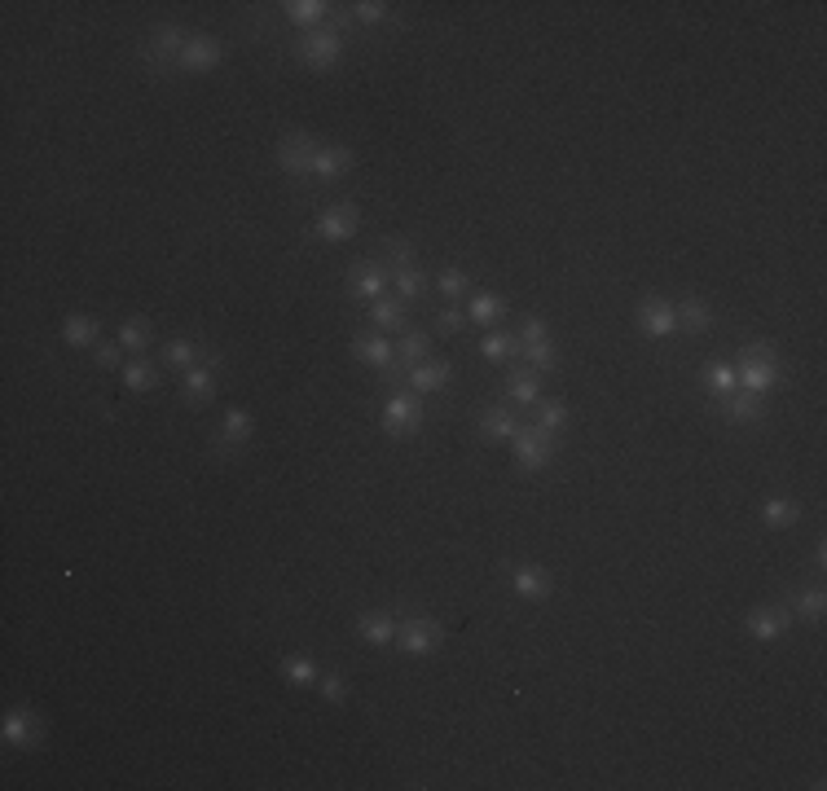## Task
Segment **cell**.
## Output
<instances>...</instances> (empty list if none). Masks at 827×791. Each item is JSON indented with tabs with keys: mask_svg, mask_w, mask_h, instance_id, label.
<instances>
[{
	"mask_svg": "<svg viewBox=\"0 0 827 791\" xmlns=\"http://www.w3.org/2000/svg\"><path fill=\"white\" fill-rule=\"evenodd\" d=\"M317 146H322V141L313 137V132H286V137H278V146H273V159H278V167L286 176H295V181H300V176H313V154H317Z\"/></svg>",
	"mask_w": 827,
	"mask_h": 791,
	"instance_id": "cell-7",
	"label": "cell"
},
{
	"mask_svg": "<svg viewBox=\"0 0 827 791\" xmlns=\"http://www.w3.org/2000/svg\"><path fill=\"white\" fill-rule=\"evenodd\" d=\"M436 330L440 334H462V330H467V313H458V308H440V313H436Z\"/></svg>",
	"mask_w": 827,
	"mask_h": 791,
	"instance_id": "cell-45",
	"label": "cell"
},
{
	"mask_svg": "<svg viewBox=\"0 0 827 791\" xmlns=\"http://www.w3.org/2000/svg\"><path fill=\"white\" fill-rule=\"evenodd\" d=\"M344 286H348V295H352V299H361V304H374V299L388 295L392 269H388L383 260H366V264H357V269H348Z\"/></svg>",
	"mask_w": 827,
	"mask_h": 791,
	"instance_id": "cell-10",
	"label": "cell"
},
{
	"mask_svg": "<svg viewBox=\"0 0 827 791\" xmlns=\"http://www.w3.org/2000/svg\"><path fill=\"white\" fill-rule=\"evenodd\" d=\"M801 519V501L788 497V493H775L762 501V523L766 528H792V523Z\"/></svg>",
	"mask_w": 827,
	"mask_h": 791,
	"instance_id": "cell-30",
	"label": "cell"
},
{
	"mask_svg": "<svg viewBox=\"0 0 827 791\" xmlns=\"http://www.w3.org/2000/svg\"><path fill=\"white\" fill-rule=\"evenodd\" d=\"M379 427L388 431L392 440L401 436H414L423 427V396L410 392V387H392L388 400H383V414H379Z\"/></svg>",
	"mask_w": 827,
	"mask_h": 791,
	"instance_id": "cell-4",
	"label": "cell"
},
{
	"mask_svg": "<svg viewBox=\"0 0 827 791\" xmlns=\"http://www.w3.org/2000/svg\"><path fill=\"white\" fill-rule=\"evenodd\" d=\"M93 365L110 374V370H124L128 356H124V348H119V343H97V348H93Z\"/></svg>",
	"mask_w": 827,
	"mask_h": 791,
	"instance_id": "cell-44",
	"label": "cell"
},
{
	"mask_svg": "<svg viewBox=\"0 0 827 791\" xmlns=\"http://www.w3.org/2000/svg\"><path fill=\"white\" fill-rule=\"evenodd\" d=\"M282 682L286 686H295V690H308V686H317V677H322V668H317L313 655H286L282 660Z\"/></svg>",
	"mask_w": 827,
	"mask_h": 791,
	"instance_id": "cell-31",
	"label": "cell"
},
{
	"mask_svg": "<svg viewBox=\"0 0 827 791\" xmlns=\"http://www.w3.org/2000/svg\"><path fill=\"white\" fill-rule=\"evenodd\" d=\"M634 326H638L643 339H674V334H678V313H674L669 299L647 295L643 304H638V313H634Z\"/></svg>",
	"mask_w": 827,
	"mask_h": 791,
	"instance_id": "cell-11",
	"label": "cell"
},
{
	"mask_svg": "<svg viewBox=\"0 0 827 791\" xmlns=\"http://www.w3.org/2000/svg\"><path fill=\"white\" fill-rule=\"evenodd\" d=\"M97 334H102V321H97L93 313H71V317H62V339L71 343V348H97Z\"/></svg>",
	"mask_w": 827,
	"mask_h": 791,
	"instance_id": "cell-28",
	"label": "cell"
},
{
	"mask_svg": "<svg viewBox=\"0 0 827 791\" xmlns=\"http://www.w3.org/2000/svg\"><path fill=\"white\" fill-rule=\"evenodd\" d=\"M119 348L132 356H146L150 348V321L146 317H124L119 321Z\"/></svg>",
	"mask_w": 827,
	"mask_h": 791,
	"instance_id": "cell-36",
	"label": "cell"
},
{
	"mask_svg": "<svg viewBox=\"0 0 827 791\" xmlns=\"http://www.w3.org/2000/svg\"><path fill=\"white\" fill-rule=\"evenodd\" d=\"M119 378H124V387L132 396H141V392H154V383H159V370L146 361V356H128V365L119 370Z\"/></svg>",
	"mask_w": 827,
	"mask_h": 791,
	"instance_id": "cell-34",
	"label": "cell"
},
{
	"mask_svg": "<svg viewBox=\"0 0 827 791\" xmlns=\"http://www.w3.org/2000/svg\"><path fill=\"white\" fill-rule=\"evenodd\" d=\"M361 229V211L352 203H330L313 216V238L330 242V247H339V242H348L352 233Z\"/></svg>",
	"mask_w": 827,
	"mask_h": 791,
	"instance_id": "cell-8",
	"label": "cell"
},
{
	"mask_svg": "<svg viewBox=\"0 0 827 791\" xmlns=\"http://www.w3.org/2000/svg\"><path fill=\"white\" fill-rule=\"evenodd\" d=\"M436 291L445 295V299H458V295H467V291H471V277H467V269H458V264H449V269H440V273H436Z\"/></svg>",
	"mask_w": 827,
	"mask_h": 791,
	"instance_id": "cell-42",
	"label": "cell"
},
{
	"mask_svg": "<svg viewBox=\"0 0 827 791\" xmlns=\"http://www.w3.org/2000/svg\"><path fill=\"white\" fill-rule=\"evenodd\" d=\"M352 352H357V361L361 365H370V370H388V365L396 361V343H388L379 330H366V334H357V343H352Z\"/></svg>",
	"mask_w": 827,
	"mask_h": 791,
	"instance_id": "cell-22",
	"label": "cell"
},
{
	"mask_svg": "<svg viewBox=\"0 0 827 791\" xmlns=\"http://www.w3.org/2000/svg\"><path fill=\"white\" fill-rule=\"evenodd\" d=\"M348 14L357 27H383V22H392V5H383V0H357V5H348Z\"/></svg>",
	"mask_w": 827,
	"mask_h": 791,
	"instance_id": "cell-40",
	"label": "cell"
},
{
	"mask_svg": "<svg viewBox=\"0 0 827 791\" xmlns=\"http://www.w3.org/2000/svg\"><path fill=\"white\" fill-rule=\"evenodd\" d=\"M220 58H225V44H220L216 36H203V31H194V36L185 40L176 71H181V75H203V71H216Z\"/></svg>",
	"mask_w": 827,
	"mask_h": 791,
	"instance_id": "cell-12",
	"label": "cell"
},
{
	"mask_svg": "<svg viewBox=\"0 0 827 791\" xmlns=\"http://www.w3.org/2000/svg\"><path fill=\"white\" fill-rule=\"evenodd\" d=\"M0 739L9 748H36L40 743V721L31 708H9L5 712V726H0Z\"/></svg>",
	"mask_w": 827,
	"mask_h": 791,
	"instance_id": "cell-19",
	"label": "cell"
},
{
	"mask_svg": "<svg viewBox=\"0 0 827 791\" xmlns=\"http://www.w3.org/2000/svg\"><path fill=\"white\" fill-rule=\"evenodd\" d=\"M735 374H740V392H753V396H770L784 378V361H779V348L766 339H753L735 352Z\"/></svg>",
	"mask_w": 827,
	"mask_h": 791,
	"instance_id": "cell-2",
	"label": "cell"
},
{
	"mask_svg": "<svg viewBox=\"0 0 827 791\" xmlns=\"http://www.w3.org/2000/svg\"><path fill=\"white\" fill-rule=\"evenodd\" d=\"M366 308H370V313H366L370 326L379 330V334H383V330H396V334L410 330V308H405V299L383 295V299H374V304H366Z\"/></svg>",
	"mask_w": 827,
	"mask_h": 791,
	"instance_id": "cell-24",
	"label": "cell"
},
{
	"mask_svg": "<svg viewBox=\"0 0 827 791\" xmlns=\"http://www.w3.org/2000/svg\"><path fill=\"white\" fill-rule=\"evenodd\" d=\"M713 405H718V414L726 422H762L766 418V396H753V392H731V396H713Z\"/></svg>",
	"mask_w": 827,
	"mask_h": 791,
	"instance_id": "cell-17",
	"label": "cell"
},
{
	"mask_svg": "<svg viewBox=\"0 0 827 791\" xmlns=\"http://www.w3.org/2000/svg\"><path fill=\"white\" fill-rule=\"evenodd\" d=\"M511 453H515V466H520V471L537 475L550 458H555V436L542 431L537 422H520V431L511 436Z\"/></svg>",
	"mask_w": 827,
	"mask_h": 791,
	"instance_id": "cell-6",
	"label": "cell"
},
{
	"mask_svg": "<svg viewBox=\"0 0 827 791\" xmlns=\"http://www.w3.org/2000/svg\"><path fill=\"white\" fill-rule=\"evenodd\" d=\"M810 559H814V567H819V572H823V567H827V545H823V541H819V545H814V554H810Z\"/></svg>",
	"mask_w": 827,
	"mask_h": 791,
	"instance_id": "cell-47",
	"label": "cell"
},
{
	"mask_svg": "<svg viewBox=\"0 0 827 791\" xmlns=\"http://www.w3.org/2000/svg\"><path fill=\"white\" fill-rule=\"evenodd\" d=\"M282 14H286V22H291V27L317 31V27H326V22L335 18V5H326V0H286Z\"/></svg>",
	"mask_w": 827,
	"mask_h": 791,
	"instance_id": "cell-20",
	"label": "cell"
},
{
	"mask_svg": "<svg viewBox=\"0 0 827 791\" xmlns=\"http://www.w3.org/2000/svg\"><path fill=\"white\" fill-rule=\"evenodd\" d=\"M537 427L550 431V436H559V431L568 427V405L564 400H537Z\"/></svg>",
	"mask_w": 827,
	"mask_h": 791,
	"instance_id": "cell-41",
	"label": "cell"
},
{
	"mask_svg": "<svg viewBox=\"0 0 827 791\" xmlns=\"http://www.w3.org/2000/svg\"><path fill=\"white\" fill-rule=\"evenodd\" d=\"M506 585L520 598H528V603H542V598H550V589H555L546 567H537V563H506Z\"/></svg>",
	"mask_w": 827,
	"mask_h": 791,
	"instance_id": "cell-16",
	"label": "cell"
},
{
	"mask_svg": "<svg viewBox=\"0 0 827 791\" xmlns=\"http://www.w3.org/2000/svg\"><path fill=\"white\" fill-rule=\"evenodd\" d=\"M792 611V620H806V625H819L823 620V611H827V594L819 585H810V589H788V603Z\"/></svg>",
	"mask_w": 827,
	"mask_h": 791,
	"instance_id": "cell-27",
	"label": "cell"
},
{
	"mask_svg": "<svg viewBox=\"0 0 827 791\" xmlns=\"http://www.w3.org/2000/svg\"><path fill=\"white\" fill-rule=\"evenodd\" d=\"M480 356L484 361H515V356H520V339L506 330H493L480 339Z\"/></svg>",
	"mask_w": 827,
	"mask_h": 791,
	"instance_id": "cell-38",
	"label": "cell"
},
{
	"mask_svg": "<svg viewBox=\"0 0 827 791\" xmlns=\"http://www.w3.org/2000/svg\"><path fill=\"white\" fill-rule=\"evenodd\" d=\"M159 361L168 365V370H176V374H190L194 365L203 361V352H198V343H194V339H172V343H163Z\"/></svg>",
	"mask_w": 827,
	"mask_h": 791,
	"instance_id": "cell-32",
	"label": "cell"
},
{
	"mask_svg": "<svg viewBox=\"0 0 827 791\" xmlns=\"http://www.w3.org/2000/svg\"><path fill=\"white\" fill-rule=\"evenodd\" d=\"M317 695H322L326 704H344V699H348V677L339 673V668H326V673L317 677Z\"/></svg>",
	"mask_w": 827,
	"mask_h": 791,
	"instance_id": "cell-43",
	"label": "cell"
},
{
	"mask_svg": "<svg viewBox=\"0 0 827 791\" xmlns=\"http://www.w3.org/2000/svg\"><path fill=\"white\" fill-rule=\"evenodd\" d=\"M674 313H678V334H709L713 330V308L704 304V299H696V295H687V299H678L674 304Z\"/></svg>",
	"mask_w": 827,
	"mask_h": 791,
	"instance_id": "cell-26",
	"label": "cell"
},
{
	"mask_svg": "<svg viewBox=\"0 0 827 791\" xmlns=\"http://www.w3.org/2000/svg\"><path fill=\"white\" fill-rule=\"evenodd\" d=\"M744 629H748V638L753 642H779L792 629V611L775 607V603H762V607H753L744 616Z\"/></svg>",
	"mask_w": 827,
	"mask_h": 791,
	"instance_id": "cell-14",
	"label": "cell"
},
{
	"mask_svg": "<svg viewBox=\"0 0 827 791\" xmlns=\"http://www.w3.org/2000/svg\"><path fill=\"white\" fill-rule=\"evenodd\" d=\"M352 167V150L344 146V141H322L313 154V176L317 181H339Z\"/></svg>",
	"mask_w": 827,
	"mask_h": 791,
	"instance_id": "cell-21",
	"label": "cell"
},
{
	"mask_svg": "<svg viewBox=\"0 0 827 791\" xmlns=\"http://www.w3.org/2000/svg\"><path fill=\"white\" fill-rule=\"evenodd\" d=\"M515 431H520V418L511 414V405H489L480 414V436L489 444H511Z\"/></svg>",
	"mask_w": 827,
	"mask_h": 791,
	"instance_id": "cell-25",
	"label": "cell"
},
{
	"mask_svg": "<svg viewBox=\"0 0 827 791\" xmlns=\"http://www.w3.org/2000/svg\"><path fill=\"white\" fill-rule=\"evenodd\" d=\"M357 638L366 646H396V616L392 611H361Z\"/></svg>",
	"mask_w": 827,
	"mask_h": 791,
	"instance_id": "cell-23",
	"label": "cell"
},
{
	"mask_svg": "<svg viewBox=\"0 0 827 791\" xmlns=\"http://www.w3.org/2000/svg\"><path fill=\"white\" fill-rule=\"evenodd\" d=\"M502 392H506V400H511V405L537 409V400H542V374H537L533 365L515 361L511 370H506V383H502Z\"/></svg>",
	"mask_w": 827,
	"mask_h": 791,
	"instance_id": "cell-15",
	"label": "cell"
},
{
	"mask_svg": "<svg viewBox=\"0 0 827 791\" xmlns=\"http://www.w3.org/2000/svg\"><path fill=\"white\" fill-rule=\"evenodd\" d=\"M185 40H190V31H181L176 22H159V27L150 31V40H146V66L154 75H176V62H181V49H185Z\"/></svg>",
	"mask_w": 827,
	"mask_h": 791,
	"instance_id": "cell-5",
	"label": "cell"
},
{
	"mask_svg": "<svg viewBox=\"0 0 827 791\" xmlns=\"http://www.w3.org/2000/svg\"><path fill=\"white\" fill-rule=\"evenodd\" d=\"M515 339H520V343H542V339H550V334H546V321H542V317H524V321H520V334H515Z\"/></svg>",
	"mask_w": 827,
	"mask_h": 791,
	"instance_id": "cell-46",
	"label": "cell"
},
{
	"mask_svg": "<svg viewBox=\"0 0 827 791\" xmlns=\"http://www.w3.org/2000/svg\"><path fill=\"white\" fill-rule=\"evenodd\" d=\"M445 642V625L436 616H401L396 620V651L410 660H427Z\"/></svg>",
	"mask_w": 827,
	"mask_h": 791,
	"instance_id": "cell-3",
	"label": "cell"
},
{
	"mask_svg": "<svg viewBox=\"0 0 827 791\" xmlns=\"http://www.w3.org/2000/svg\"><path fill=\"white\" fill-rule=\"evenodd\" d=\"M348 27H352V14H348V9H335V18H330L326 27L304 31V36L291 44L295 62H304L308 71H330V66L344 58V49H348Z\"/></svg>",
	"mask_w": 827,
	"mask_h": 791,
	"instance_id": "cell-1",
	"label": "cell"
},
{
	"mask_svg": "<svg viewBox=\"0 0 827 791\" xmlns=\"http://www.w3.org/2000/svg\"><path fill=\"white\" fill-rule=\"evenodd\" d=\"M704 383H709V392H713V396H731V392H740V374H735V365H731V361H713V365H709V374H704Z\"/></svg>",
	"mask_w": 827,
	"mask_h": 791,
	"instance_id": "cell-39",
	"label": "cell"
},
{
	"mask_svg": "<svg viewBox=\"0 0 827 791\" xmlns=\"http://www.w3.org/2000/svg\"><path fill=\"white\" fill-rule=\"evenodd\" d=\"M502 317H506V299L502 295H493V291H476V295H471V304H467V321H471V326H498Z\"/></svg>",
	"mask_w": 827,
	"mask_h": 791,
	"instance_id": "cell-29",
	"label": "cell"
},
{
	"mask_svg": "<svg viewBox=\"0 0 827 791\" xmlns=\"http://www.w3.org/2000/svg\"><path fill=\"white\" fill-rule=\"evenodd\" d=\"M251 436H256V418L234 405V409H225V418H220V431L212 436V449L220 453V458H234Z\"/></svg>",
	"mask_w": 827,
	"mask_h": 791,
	"instance_id": "cell-13",
	"label": "cell"
},
{
	"mask_svg": "<svg viewBox=\"0 0 827 791\" xmlns=\"http://www.w3.org/2000/svg\"><path fill=\"white\" fill-rule=\"evenodd\" d=\"M392 286L401 291L405 304H418V299H427V291H432L427 273H423V269H414V264H401V269H392Z\"/></svg>",
	"mask_w": 827,
	"mask_h": 791,
	"instance_id": "cell-33",
	"label": "cell"
},
{
	"mask_svg": "<svg viewBox=\"0 0 827 791\" xmlns=\"http://www.w3.org/2000/svg\"><path fill=\"white\" fill-rule=\"evenodd\" d=\"M427 356H432V339H427L423 330H401V339H396V361H401L405 370H414Z\"/></svg>",
	"mask_w": 827,
	"mask_h": 791,
	"instance_id": "cell-35",
	"label": "cell"
},
{
	"mask_svg": "<svg viewBox=\"0 0 827 791\" xmlns=\"http://www.w3.org/2000/svg\"><path fill=\"white\" fill-rule=\"evenodd\" d=\"M220 352H207V361H198L190 374H181V400L185 409H207L216 400V370H220Z\"/></svg>",
	"mask_w": 827,
	"mask_h": 791,
	"instance_id": "cell-9",
	"label": "cell"
},
{
	"mask_svg": "<svg viewBox=\"0 0 827 791\" xmlns=\"http://www.w3.org/2000/svg\"><path fill=\"white\" fill-rule=\"evenodd\" d=\"M515 361H524V365H533L537 374H550V370H559V348L550 339L542 343H520V356Z\"/></svg>",
	"mask_w": 827,
	"mask_h": 791,
	"instance_id": "cell-37",
	"label": "cell"
},
{
	"mask_svg": "<svg viewBox=\"0 0 827 791\" xmlns=\"http://www.w3.org/2000/svg\"><path fill=\"white\" fill-rule=\"evenodd\" d=\"M449 378H454V365L449 361H436V356H427V361H418L410 374H405V387L418 396H432L440 387H449Z\"/></svg>",
	"mask_w": 827,
	"mask_h": 791,
	"instance_id": "cell-18",
	"label": "cell"
}]
</instances>
